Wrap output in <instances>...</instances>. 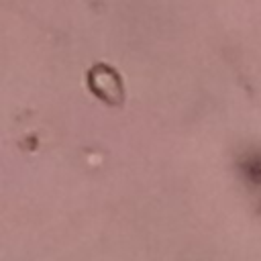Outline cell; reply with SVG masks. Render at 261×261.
<instances>
[{
  "label": "cell",
  "mask_w": 261,
  "mask_h": 261,
  "mask_svg": "<svg viewBox=\"0 0 261 261\" xmlns=\"http://www.w3.org/2000/svg\"><path fill=\"white\" fill-rule=\"evenodd\" d=\"M241 175L251 186H261V151H249L239 161Z\"/></svg>",
  "instance_id": "6da1fadb"
}]
</instances>
